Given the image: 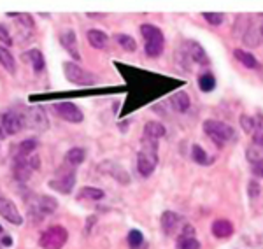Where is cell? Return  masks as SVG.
<instances>
[{
	"label": "cell",
	"instance_id": "cell-3",
	"mask_svg": "<svg viewBox=\"0 0 263 249\" xmlns=\"http://www.w3.org/2000/svg\"><path fill=\"white\" fill-rule=\"evenodd\" d=\"M203 132L218 147H224L227 142L237 141V132L230 125L223 123V121L205 120L203 121Z\"/></svg>",
	"mask_w": 263,
	"mask_h": 249
},
{
	"label": "cell",
	"instance_id": "cell-11",
	"mask_svg": "<svg viewBox=\"0 0 263 249\" xmlns=\"http://www.w3.org/2000/svg\"><path fill=\"white\" fill-rule=\"evenodd\" d=\"M25 126L37 132H46L49 128V121L42 107H27L25 111Z\"/></svg>",
	"mask_w": 263,
	"mask_h": 249
},
{
	"label": "cell",
	"instance_id": "cell-24",
	"mask_svg": "<svg viewBox=\"0 0 263 249\" xmlns=\"http://www.w3.org/2000/svg\"><path fill=\"white\" fill-rule=\"evenodd\" d=\"M192 158L195 160V163H198V165H211V163L214 162V158L213 156H209L205 153V149H203L202 146H198V144H193L192 147Z\"/></svg>",
	"mask_w": 263,
	"mask_h": 249
},
{
	"label": "cell",
	"instance_id": "cell-17",
	"mask_svg": "<svg viewBox=\"0 0 263 249\" xmlns=\"http://www.w3.org/2000/svg\"><path fill=\"white\" fill-rule=\"evenodd\" d=\"M160 221H162V228L167 235H174V232H179L177 228L181 225V216L174 210H165Z\"/></svg>",
	"mask_w": 263,
	"mask_h": 249
},
{
	"label": "cell",
	"instance_id": "cell-38",
	"mask_svg": "<svg viewBox=\"0 0 263 249\" xmlns=\"http://www.w3.org/2000/svg\"><path fill=\"white\" fill-rule=\"evenodd\" d=\"M0 41H2L4 46H11L12 44L11 33H9V30H7L6 25H2V23H0Z\"/></svg>",
	"mask_w": 263,
	"mask_h": 249
},
{
	"label": "cell",
	"instance_id": "cell-4",
	"mask_svg": "<svg viewBox=\"0 0 263 249\" xmlns=\"http://www.w3.org/2000/svg\"><path fill=\"white\" fill-rule=\"evenodd\" d=\"M58 209V202L57 198L49 197V195H37L30 200L28 205V218L33 223H39L44 218H48L49 214H53Z\"/></svg>",
	"mask_w": 263,
	"mask_h": 249
},
{
	"label": "cell",
	"instance_id": "cell-21",
	"mask_svg": "<svg viewBox=\"0 0 263 249\" xmlns=\"http://www.w3.org/2000/svg\"><path fill=\"white\" fill-rule=\"evenodd\" d=\"M165 133H167V130H165V126L162 123H158V121H149V123H146V126H144L142 137L158 142L160 139L165 137Z\"/></svg>",
	"mask_w": 263,
	"mask_h": 249
},
{
	"label": "cell",
	"instance_id": "cell-28",
	"mask_svg": "<svg viewBox=\"0 0 263 249\" xmlns=\"http://www.w3.org/2000/svg\"><path fill=\"white\" fill-rule=\"evenodd\" d=\"M216 86V78L214 74L211 72H203L198 75V88L203 91V93H209V91H213Z\"/></svg>",
	"mask_w": 263,
	"mask_h": 249
},
{
	"label": "cell",
	"instance_id": "cell-43",
	"mask_svg": "<svg viewBox=\"0 0 263 249\" xmlns=\"http://www.w3.org/2000/svg\"><path fill=\"white\" fill-rule=\"evenodd\" d=\"M4 234V228H2V226H0V235H2Z\"/></svg>",
	"mask_w": 263,
	"mask_h": 249
},
{
	"label": "cell",
	"instance_id": "cell-34",
	"mask_svg": "<svg viewBox=\"0 0 263 249\" xmlns=\"http://www.w3.org/2000/svg\"><path fill=\"white\" fill-rule=\"evenodd\" d=\"M176 247L177 249H200V242L195 237H177Z\"/></svg>",
	"mask_w": 263,
	"mask_h": 249
},
{
	"label": "cell",
	"instance_id": "cell-40",
	"mask_svg": "<svg viewBox=\"0 0 263 249\" xmlns=\"http://www.w3.org/2000/svg\"><path fill=\"white\" fill-rule=\"evenodd\" d=\"M251 170H253V174L256 177L263 179V160H261V162H258V163H254V165H251Z\"/></svg>",
	"mask_w": 263,
	"mask_h": 249
},
{
	"label": "cell",
	"instance_id": "cell-10",
	"mask_svg": "<svg viewBox=\"0 0 263 249\" xmlns=\"http://www.w3.org/2000/svg\"><path fill=\"white\" fill-rule=\"evenodd\" d=\"M57 177L49 181V188H53L54 191L63 193V195H69L72 191V188L76 186V168H72L69 165L62 167L60 170L57 172Z\"/></svg>",
	"mask_w": 263,
	"mask_h": 249
},
{
	"label": "cell",
	"instance_id": "cell-18",
	"mask_svg": "<svg viewBox=\"0 0 263 249\" xmlns=\"http://www.w3.org/2000/svg\"><path fill=\"white\" fill-rule=\"evenodd\" d=\"M86 39L95 49H107L109 46V37L105 32L99 30V28H91L86 32Z\"/></svg>",
	"mask_w": 263,
	"mask_h": 249
},
{
	"label": "cell",
	"instance_id": "cell-19",
	"mask_svg": "<svg viewBox=\"0 0 263 249\" xmlns=\"http://www.w3.org/2000/svg\"><path fill=\"white\" fill-rule=\"evenodd\" d=\"M211 232H213L216 239H227L233 235V225L228 219H216L211 225Z\"/></svg>",
	"mask_w": 263,
	"mask_h": 249
},
{
	"label": "cell",
	"instance_id": "cell-30",
	"mask_svg": "<svg viewBox=\"0 0 263 249\" xmlns=\"http://www.w3.org/2000/svg\"><path fill=\"white\" fill-rule=\"evenodd\" d=\"M7 16H11V18H16L18 21L20 27H23L27 32L33 30V27H35V23H33V18L30 14H25V12H9Z\"/></svg>",
	"mask_w": 263,
	"mask_h": 249
},
{
	"label": "cell",
	"instance_id": "cell-36",
	"mask_svg": "<svg viewBox=\"0 0 263 249\" xmlns=\"http://www.w3.org/2000/svg\"><path fill=\"white\" fill-rule=\"evenodd\" d=\"M203 20H207V23L209 25L219 27L224 20V14H221V12H203Z\"/></svg>",
	"mask_w": 263,
	"mask_h": 249
},
{
	"label": "cell",
	"instance_id": "cell-20",
	"mask_svg": "<svg viewBox=\"0 0 263 249\" xmlns=\"http://www.w3.org/2000/svg\"><path fill=\"white\" fill-rule=\"evenodd\" d=\"M171 107L174 109L176 112H186L190 107H192V99L186 91H177L171 97Z\"/></svg>",
	"mask_w": 263,
	"mask_h": 249
},
{
	"label": "cell",
	"instance_id": "cell-31",
	"mask_svg": "<svg viewBox=\"0 0 263 249\" xmlns=\"http://www.w3.org/2000/svg\"><path fill=\"white\" fill-rule=\"evenodd\" d=\"M253 144L263 147V116L254 118V130H253Z\"/></svg>",
	"mask_w": 263,
	"mask_h": 249
},
{
	"label": "cell",
	"instance_id": "cell-39",
	"mask_svg": "<svg viewBox=\"0 0 263 249\" xmlns=\"http://www.w3.org/2000/svg\"><path fill=\"white\" fill-rule=\"evenodd\" d=\"M258 195H260V184H258L256 181H251V183H249V197L258 198Z\"/></svg>",
	"mask_w": 263,
	"mask_h": 249
},
{
	"label": "cell",
	"instance_id": "cell-33",
	"mask_svg": "<svg viewBox=\"0 0 263 249\" xmlns=\"http://www.w3.org/2000/svg\"><path fill=\"white\" fill-rule=\"evenodd\" d=\"M128 246L130 249H141L144 246V235L141 230H130L128 232Z\"/></svg>",
	"mask_w": 263,
	"mask_h": 249
},
{
	"label": "cell",
	"instance_id": "cell-7",
	"mask_svg": "<svg viewBox=\"0 0 263 249\" xmlns=\"http://www.w3.org/2000/svg\"><path fill=\"white\" fill-rule=\"evenodd\" d=\"M69 234L62 225H53L46 228L39 237V246L42 249H62L67 244Z\"/></svg>",
	"mask_w": 263,
	"mask_h": 249
},
{
	"label": "cell",
	"instance_id": "cell-35",
	"mask_svg": "<svg viewBox=\"0 0 263 249\" xmlns=\"http://www.w3.org/2000/svg\"><path fill=\"white\" fill-rule=\"evenodd\" d=\"M246 156H248V160L251 162V165H254V163H258L263 160V147L251 144L248 147V151H246Z\"/></svg>",
	"mask_w": 263,
	"mask_h": 249
},
{
	"label": "cell",
	"instance_id": "cell-16",
	"mask_svg": "<svg viewBox=\"0 0 263 249\" xmlns=\"http://www.w3.org/2000/svg\"><path fill=\"white\" fill-rule=\"evenodd\" d=\"M37 147H39L37 139H25L20 144H16V147H12V158H27V156L37 155Z\"/></svg>",
	"mask_w": 263,
	"mask_h": 249
},
{
	"label": "cell",
	"instance_id": "cell-29",
	"mask_svg": "<svg viewBox=\"0 0 263 249\" xmlns=\"http://www.w3.org/2000/svg\"><path fill=\"white\" fill-rule=\"evenodd\" d=\"M114 41L128 53H134L135 49H137V42H135V39L130 35H126V33H116V35H114Z\"/></svg>",
	"mask_w": 263,
	"mask_h": 249
},
{
	"label": "cell",
	"instance_id": "cell-32",
	"mask_svg": "<svg viewBox=\"0 0 263 249\" xmlns=\"http://www.w3.org/2000/svg\"><path fill=\"white\" fill-rule=\"evenodd\" d=\"M78 198L79 200H83V198H88V200H102V198H104V191L93 186H84L81 191H79Z\"/></svg>",
	"mask_w": 263,
	"mask_h": 249
},
{
	"label": "cell",
	"instance_id": "cell-12",
	"mask_svg": "<svg viewBox=\"0 0 263 249\" xmlns=\"http://www.w3.org/2000/svg\"><path fill=\"white\" fill-rule=\"evenodd\" d=\"M0 216L6 219L7 223L16 225V226L23 223V216L20 214L16 204L6 195V193H2V189H0Z\"/></svg>",
	"mask_w": 263,
	"mask_h": 249
},
{
	"label": "cell",
	"instance_id": "cell-22",
	"mask_svg": "<svg viewBox=\"0 0 263 249\" xmlns=\"http://www.w3.org/2000/svg\"><path fill=\"white\" fill-rule=\"evenodd\" d=\"M21 58L27 63H30L35 72H42V70H44V56H42V53L39 49H28V51H25L21 54Z\"/></svg>",
	"mask_w": 263,
	"mask_h": 249
},
{
	"label": "cell",
	"instance_id": "cell-1",
	"mask_svg": "<svg viewBox=\"0 0 263 249\" xmlns=\"http://www.w3.org/2000/svg\"><path fill=\"white\" fill-rule=\"evenodd\" d=\"M141 144L142 147L137 155V170L142 177H149L158 165V142L142 137Z\"/></svg>",
	"mask_w": 263,
	"mask_h": 249
},
{
	"label": "cell",
	"instance_id": "cell-6",
	"mask_svg": "<svg viewBox=\"0 0 263 249\" xmlns=\"http://www.w3.org/2000/svg\"><path fill=\"white\" fill-rule=\"evenodd\" d=\"M39 165L41 160L37 155L27 156V158H12V177L20 183H27Z\"/></svg>",
	"mask_w": 263,
	"mask_h": 249
},
{
	"label": "cell",
	"instance_id": "cell-27",
	"mask_svg": "<svg viewBox=\"0 0 263 249\" xmlns=\"http://www.w3.org/2000/svg\"><path fill=\"white\" fill-rule=\"evenodd\" d=\"M0 65L7 70L9 74H16V62H14V56L9 53L7 48H2L0 46Z\"/></svg>",
	"mask_w": 263,
	"mask_h": 249
},
{
	"label": "cell",
	"instance_id": "cell-15",
	"mask_svg": "<svg viewBox=\"0 0 263 249\" xmlns=\"http://www.w3.org/2000/svg\"><path fill=\"white\" fill-rule=\"evenodd\" d=\"M184 53H186V58L195 62V63H200V65H207V63H209V56H207L205 49H203L202 46L195 41L186 42Z\"/></svg>",
	"mask_w": 263,
	"mask_h": 249
},
{
	"label": "cell",
	"instance_id": "cell-14",
	"mask_svg": "<svg viewBox=\"0 0 263 249\" xmlns=\"http://www.w3.org/2000/svg\"><path fill=\"white\" fill-rule=\"evenodd\" d=\"M60 44L76 62L81 60V53H79V46H78V35H76L74 30H63L60 33Z\"/></svg>",
	"mask_w": 263,
	"mask_h": 249
},
{
	"label": "cell",
	"instance_id": "cell-23",
	"mask_svg": "<svg viewBox=\"0 0 263 249\" xmlns=\"http://www.w3.org/2000/svg\"><path fill=\"white\" fill-rule=\"evenodd\" d=\"M84 158H86V151L83 147H72L65 155V165L76 168L84 162Z\"/></svg>",
	"mask_w": 263,
	"mask_h": 249
},
{
	"label": "cell",
	"instance_id": "cell-2",
	"mask_svg": "<svg viewBox=\"0 0 263 249\" xmlns=\"http://www.w3.org/2000/svg\"><path fill=\"white\" fill-rule=\"evenodd\" d=\"M141 33L144 37V51L149 58H158L165 49V35L158 27L149 23L141 25Z\"/></svg>",
	"mask_w": 263,
	"mask_h": 249
},
{
	"label": "cell",
	"instance_id": "cell-25",
	"mask_svg": "<svg viewBox=\"0 0 263 249\" xmlns=\"http://www.w3.org/2000/svg\"><path fill=\"white\" fill-rule=\"evenodd\" d=\"M100 168L107 172V174H111L112 177H116V179H120L121 183H128V174H126L120 165H114L112 162H105V163H102Z\"/></svg>",
	"mask_w": 263,
	"mask_h": 249
},
{
	"label": "cell",
	"instance_id": "cell-41",
	"mask_svg": "<svg viewBox=\"0 0 263 249\" xmlns=\"http://www.w3.org/2000/svg\"><path fill=\"white\" fill-rule=\"evenodd\" d=\"M6 137H7V133H6V128H4V123H2V114H0V141H4Z\"/></svg>",
	"mask_w": 263,
	"mask_h": 249
},
{
	"label": "cell",
	"instance_id": "cell-9",
	"mask_svg": "<svg viewBox=\"0 0 263 249\" xmlns=\"http://www.w3.org/2000/svg\"><path fill=\"white\" fill-rule=\"evenodd\" d=\"M63 74H65L67 81L78 86H93L97 84V78L91 72L84 70L83 67H79L74 62H65L63 63Z\"/></svg>",
	"mask_w": 263,
	"mask_h": 249
},
{
	"label": "cell",
	"instance_id": "cell-42",
	"mask_svg": "<svg viewBox=\"0 0 263 249\" xmlns=\"http://www.w3.org/2000/svg\"><path fill=\"white\" fill-rule=\"evenodd\" d=\"M2 244L6 247H11L12 246V239L11 237H2Z\"/></svg>",
	"mask_w": 263,
	"mask_h": 249
},
{
	"label": "cell",
	"instance_id": "cell-37",
	"mask_svg": "<svg viewBox=\"0 0 263 249\" xmlns=\"http://www.w3.org/2000/svg\"><path fill=\"white\" fill-rule=\"evenodd\" d=\"M240 126H242L244 132L253 133V130H254V118L248 116V114H242V116H240Z\"/></svg>",
	"mask_w": 263,
	"mask_h": 249
},
{
	"label": "cell",
	"instance_id": "cell-13",
	"mask_svg": "<svg viewBox=\"0 0 263 249\" xmlns=\"http://www.w3.org/2000/svg\"><path fill=\"white\" fill-rule=\"evenodd\" d=\"M53 111L62 118L63 121H69V123H81L84 120L83 111L72 102H57L53 104Z\"/></svg>",
	"mask_w": 263,
	"mask_h": 249
},
{
	"label": "cell",
	"instance_id": "cell-8",
	"mask_svg": "<svg viewBox=\"0 0 263 249\" xmlns=\"http://www.w3.org/2000/svg\"><path fill=\"white\" fill-rule=\"evenodd\" d=\"M25 111H27V107H23V105H14L2 114V123L7 135H16L27 128L25 126Z\"/></svg>",
	"mask_w": 263,
	"mask_h": 249
},
{
	"label": "cell",
	"instance_id": "cell-5",
	"mask_svg": "<svg viewBox=\"0 0 263 249\" xmlns=\"http://www.w3.org/2000/svg\"><path fill=\"white\" fill-rule=\"evenodd\" d=\"M251 20H246V28L242 42L248 48H258L263 44V12L249 16Z\"/></svg>",
	"mask_w": 263,
	"mask_h": 249
},
{
	"label": "cell",
	"instance_id": "cell-26",
	"mask_svg": "<svg viewBox=\"0 0 263 249\" xmlns=\"http://www.w3.org/2000/svg\"><path fill=\"white\" fill-rule=\"evenodd\" d=\"M233 56L242 63L244 67H248V69H256L258 67V60L249 51H246V49H240V48L235 49V51H233Z\"/></svg>",
	"mask_w": 263,
	"mask_h": 249
}]
</instances>
